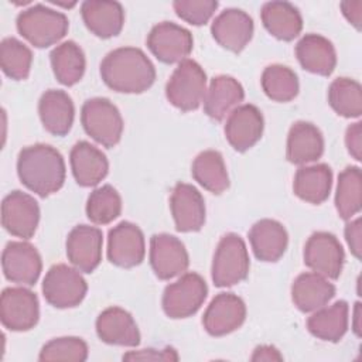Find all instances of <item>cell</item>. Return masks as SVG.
I'll list each match as a JSON object with an SVG mask.
<instances>
[{
  "label": "cell",
  "instance_id": "1",
  "mask_svg": "<svg viewBox=\"0 0 362 362\" xmlns=\"http://www.w3.org/2000/svg\"><path fill=\"white\" fill-rule=\"evenodd\" d=\"M100 76L120 93H143L156 81V68L150 58L136 47H120L100 62Z\"/></svg>",
  "mask_w": 362,
  "mask_h": 362
},
{
  "label": "cell",
  "instance_id": "2",
  "mask_svg": "<svg viewBox=\"0 0 362 362\" xmlns=\"http://www.w3.org/2000/svg\"><path fill=\"white\" fill-rule=\"evenodd\" d=\"M17 174L25 188L45 198L62 188L65 161L52 146L37 143L24 147L18 153Z\"/></svg>",
  "mask_w": 362,
  "mask_h": 362
},
{
  "label": "cell",
  "instance_id": "3",
  "mask_svg": "<svg viewBox=\"0 0 362 362\" xmlns=\"http://www.w3.org/2000/svg\"><path fill=\"white\" fill-rule=\"evenodd\" d=\"M23 38L37 48H47L61 41L69 28L68 17L44 4H35L23 10L16 20Z\"/></svg>",
  "mask_w": 362,
  "mask_h": 362
},
{
  "label": "cell",
  "instance_id": "4",
  "mask_svg": "<svg viewBox=\"0 0 362 362\" xmlns=\"http://www.w3.org/2000/svg\"><path fill=\"white\" fill-rule=\"evenodd\" d=\"M206 93V74L194 59H184L174 69L165 85L168 102L182 112L201 106Z\"/></svg>",
  "mask_w": 362,
  "mask_h": 362
},
{
  "label": "cell",
  "instance_id": "5",
  "mask_svg": "<svg viewBox=\"0 0 362 362\" xmlns=\"http://www.w3.org/2000/svg\"><path fill=\"white\" fill-rule=\"evenodd\" d=\"M250 260L245 240L236 233H226L219 240L212 260V281L216 287H230L249 274Z\"/></svg>",
  "mask_w": 362,
  "mask_h": 362
},
{
  "label": "cell",
  "instance_id": "6",
  "mask_svg": "<svg viewBox=\"0 0 362 362\" xmlns=\"http://www.w3.org/2000/svg\"><path fill=\"white\" fill-rule=\"evenodd\" d=\"M81 123L86 134L103 147L110 148L122 139V115L106 98L88 99L81 109Z\"/></svg>",
  "mask_w": 362,
  "mask_h": 362
},
{
  "label": "cell",
  "instance_id": "7",
  "mask_svg": "<svg viewBox=\"0 0 362 362\" xmlns=\"http://www.w3.org/2000/svg\"><path fill=\"white\" fill-rule=\"evenodd\" d=\"M88 291L81 272L59 263L48 269L42 280V294L48 304L57 308H72L82 303Z\"/></svg>",
  "mask_w": 362,
  "mask_h": 362
},
{
  "label": "cell",
  "instance_id": "8",
  "mask_svg": "<svg viewBox=\"0 0 362 362\" xmlns=\"http://www.w3.org/2000/svg\"><path fill=\"white\" fill-rule=\"evenodd\" d=\"M206 294L208 286L198 273H184L177 281L164 288L163 310L174 320L191 317L201 308Z\"/></svg>",
  "mask_w": 362,
  "mask_h": 362
},
{
  "label": "cell",
  "instance_id": "9",
  "mask_svg": "<svg viewBox=\"0 0 362 362\" xmlns=\"http://www.w3.org/2000/svg\"><path fill=\"white\" fill-rule=\"evenodd\" d=\"M40 318V303L25 287H7L0 297V320L4 328L16 332L34 328Z\"/></svg>",
  "mask_w": 362,
  "mask_h": 362
},
{
  "label": "cell",
  "instance_id": "10",
  "mask_svg": "<svg viewBox=\"0 0 362 362\" xmlns=\"http://www.w3.org/2000/svg\"><path fill=\"white\" fill-rule=\"evenodd\" d=\"M147 47L151 54L164 64L182 62L194 47L192 34L171 21L156 24L147 35Z\"/></svg>",
  "mask_w": 362,
  "mask_h": 362
},
{
  "label": "cell",
  "instance_id": "11",
  "mask_svg": "<svg viewBox=\"0 0 362 362\" xmlns=\"http://www.w3.org/2000/svg\"><path fill=\"white\" fill-rule=\"evenodd\" d=\"M345 262L342 245L335 235L324 230L314 232L304 246V263L313 272L337 280Z\"/></svg>",
  "mask_w": 362,
  "mask_h": 362
},
{
  "label": "cell",
  "instance_id": "12",
  "mask_svg": "<svg viewBox=\"0 0 362 362\" xmlns=\"http://www.w3.org/2000/svg\"><path fill=\"white\" fill-rule=\"evenodd\" d=\"M40 222L38 202L27 192L11 191L1 202V225L13 236L30 239Z\"/></svg>",
  "mask_w": 362,
  "mask_h": 362
},
{
  "label": "cell",
  "instance_id": "13",
  "mask_svg": "<svg viewBox=\"0 0 362 362\" xmlns=\"http://www.w3.org/2000/svg\"><path fill=\"white\" fill-rule=\"evenodd\" d=\"M146 242L141 229L127 221L113 226L107 235V259L119 267L130 269L144 260Z\"/></svg>",
  "mask_w": 362,
  "mask_h": 362
},
{
  "label": "cell",
  "instance_id": "14",
  "mask_svg": "<svg viewBox=\"0 0 362 362\" xmlns=\"http://www.w3.org/2000/svg\"><path fill=\"white\" fill-rule=\"evenodd\" d=\"M246 320V304L233 293L216 294L206 307L202 324L212 337H223L236 331Z\"/></svg>",
  "mask_w": 362,
  "mask_h": 362
},
{
  "label": "cell",
  "instance_id": "15",
  "mask_svg": "<svg viewBox=\"0 0 362 362\" xmlns=\"http://www.w3.org/2000/svg\"><path fill=\"white\" fill-rule=\"evenodd\" d=\"M150 264L160 280H170L188 269V252L178 238L156 233L150 239Z\"/></svg>",
  "mask_w": 362,
  "mask_h": 362
},
{
  "label": "cell",
  "instance_id": "16",
  "mask_svg": "<svg viewBox=\"0 0 362 362\" xmlns=\"http://www.w3.org/2000/svg\"><path fill=\"white\" fill-rule=\"evenodd\" d=\"M1 267L7 280L21 286H34L42 270V260L28 242H8L1 255Z\"/></svg>",
  "mask_w": 362,
  "mask_h": 362
},
{
  "label": "cell",
  "instance_id": "17",
  "mask_svg": "<svg viewBox=\"0 0 362 362\" xmlns=\"http://www.w3.org/2000/svg\"><path fill=\"white\" fill-rule=\"evenodd\" d=\"M264 120L262 112L250 103L235 107L225 123V137L236 151H246L253 147L263 134Z\"/></svg>",
  "mask_w": 362,
  "mask_h": 362
},
{
  "label": "cell",
  "instance_id": "18",
  "mask_svg": "<svg viewBox=\"0 0 362 362\" xmlns=\"http://www.w3.org/2000/svg\"><path fill=\"white\" fill-rule=\"evenodd\" d=\"M103 235L96 226L78 225L66 238V256L82 273H92L102 260Z\"/></svg>",
  "mask_w": 362,
  "mask_h": 362
},
{
  "label": "cell",
  "instance_id": "19",
  "mask_svg": "<svg viewBox=\"0 0 362 362\" xmlns=\"http://www.w3.org/2000/svg\"><path fill=\"white\" fill-rule=\"evenodd\" d=\"M253 20L240 8H226L221 11L211 25L214 40L232 52H240L253 37Z\"/></svg>",
  "mask_w": 362,
  "mask_h": 362
},
{
  "label": "cell",
  "instance_id": "20",
  "mask_svg": "<svg viewBox=\"0 0 362 362\" xmlns=\"http://www.w3.org/2000/svg\"><path fill=\"white\" fill-rule=\"evenodd\" d=\"M170 208L178 232H198L205 223V201L191 184L178 182L173 188Z\"/></svg>",
  "mask_w": 362,
  "mask_h": 362
},
{
  "label": "cell",
  "instance_id": "21",
  "mask_svg": "<svg viewBox=\"0 0 362 362\" xmlns=\"http://www.w3.org/2000/svg\"><path fill=\"white\" fill-rule=\"evenodd\" d=\"M96 334L105 344L137 346L140 331L130 313L120 307H109L96 318Z\"/></svg>",
  "mask_w": 362,
  "mask_h": 362
},
{
  "label": "cell",
  "instance_id": "22",
  "mask_svg": "<svg viewBox=\"0 0 362 362\" xmlns=\"http://www.w3.org/2000/svg\"><path fill=\"white\" fill-rule=\"evenodd\" d=\"M86 28L99 38L116 37L124 24V10L119 1L86 0L81 4Z\"/></svg>",
  "mask_w": 362,
  "mask_h": 362
},
{
  "label": "cell",
  "instance_id": "23",
  "mask_svg": "<svg viewBox=\"0 0 362 362\" xmlns=\"http://www.w3.org/2000/svg\"><path fill=\"white\" fill-rule=\"evenodd\" d=\"M324 153V137L310 122H296L287 136L286 157L291 164L304 165L317 161Z\"/></svg>",
  "mask_w": 362,
  "mask_h": 362
},
{
  "label": "cell",
  "instance_id": "24",
  "mask_svg": "<svg viewBox=\"0 0 362 362\" xmlns=\"http://www.w3.org/2000/svg\"><path fill=\"white\" fill-rule=\"evenodd\" d=\"M38 115L48 133L54 136H65L74 124V102L64 90H45L38 102Z\"/></svg>",
  "mask_w": 362,
  "mask_h": 362
},
{
  "label": "cell",
  "instance_id": "25",
  "mask_svg": "<svg viewBox=\"0 0 362 362\" xmlns=\"http://www.w3.org/2000/svg\"><path fill=\"white\" fill-rule=\"evenodd\" d=\"M296 57L303 69L329 76L337 65V52L332 42L320 34H305L296 45Z\"/></svg>",
  "mask_w": 362,
  "mask_h": 362
},
{
  "label": "cell",
  "instance_id": "26",
  "mask_svg": "<svg viewBox=\"0 0 362 362\" xmlns=\"http://www.w3.org/2000/svg\"><path fill=\"white\" fill-rule=\"evenodd\" d=\"M71 168L75 181L81 187L98 185L109 171L106 156L89 141H78L69 154Z\"/></svg>",
  "mask_w": 362,
  "mask_h": 362
},
{
  "label": "cell",
  "instance_id": "27",
  "mask_svg": "<svg viewBox=\"0 0 362 362\" xmlns=\"http://www.w3.org/2000/svg\"><path fill=\"white\" fill-rule=\"evenodd\" d=\"M245 98V90L242 83L229 75H218L211 79L209 88L206 89L204 98L205 113L221 122L229 115Z\"/></svg>",
  "mask_w": 362,
  "mask_h": 362
},
{
  "label": "cell",
  "instance_id": "28",
  "mask_svg": "<svg viewBox=\"0 0 362 362\" xmlns=\"http://www.w3.org/2000/svg\"><path fill=\"white\" fill-rule=\"evenodd\" d=\"M249 242L255 256L262 262H277L286 252L288 235L274 219H260L249 230Z\"/></svg>",
  "mask_w": 362,
  "mask_h": 362
},
{
  "label": "cell",
  "instance_id": "29",
  "mask_svg": "<svg viewBox=\"0 0 362 362\" xmlns=\"http://www.w3.org/2000/svg\"><path fill=\"white\" fill-rule=\"evenodd\" d=\"M334 296L335 286L315 272L301 273L291 284V300L303 313H311L324 307Z\"/></svg>",
  "mask_w": 362,
  "mask_h": 362
},
{
  "label": "cell",
  "instance_id": "30",
  "mask_svg": "<svg viewBox=\"0 0 362 362\" xmlns=\"http://www.w3.org/2000/svg\"><path fill=\"white\" fill-rule=\"evenodd\" d=\"M260 18L264 28L277 40L291 41L303 30V18L296 6L288 1H267L263 4Z\"/></svg>",
  "mask_w": 362,
  "mask_h": 362
},
{
  "label": "cell",
  "instance_id": "31",
  "mask_svg": "<svg viewBox=\"0 0 362 362\" xmlns=\"http://www.w3.org/2000/svg\"><path fill=\"white\" fill-rule=\"evenodd\" d=\"M332 188V170L328 164L303 165L293 181L294 194L310 204H322Z\"/></svg>",
  "mask_w": 362,
  "mask_h": 362
},
{
  "label": "cell",
  "instance_id": "32",
  "mask_svg": "<svg viewBox=\"0 0 362 362\" xmlns=\"http://www.w3.org/2000/svg\"><path fill=\"white\" fill-rule=\"evenodd\" d=\"M348 303L345 300L335 301L329 307L324 305L315 310L307 320V328L314 337L322 341L338 342L348 331Z\"/></svg>",
  "mask_w": 362,
  "mask_h": 362
},
{
  "label": "cell",
  "instance_id": "33",
  "mask_svg": "<svg viewBox=\"0 0 362 362\" xmlns=\"http://www.w3.org/2000/svg\"><path fill=\"white\" fill-rule=\"evenodd\" d=\"M194 180L212 194H222L229 188V175L223 157L216 150L201 151L192 161Z\"/></svg>",
  "mask_w": 362,
  "mask_h": 362
},
{
  "label": "cell",
  "instance_id": "34",
  "mask_svg": "<svg viewBox=\"0 0 362 362\" xmlns=\"http://www.w3.org/2000/svg\"><path fill=\"white\" fill-rule=\"evenodd\" d=\"M51 66L55 78L65 86L78 83L85 72L86 61L82 48L74 41H65L57 45L51 54Z\"/></svg>",
  "mask_w": 362,
  "mask_h": 362
},
{
  "label": "cell",
  "instance_id": "35",
  "mask_svg": "<svg viewBox=\"0 0 362 362\" xmlns=\"http://www.w3.org/2000/svg\"><path fill=\"white\" fill-rule=\"evenodd\" d=\"M335 208L338 215L348 221L362 208V175L361 168L356 165L346 167L338 175L337 192H335Z\"/></svg>",
  "mask_w": 362,
  "mask_h": 362
},
{
  "label": "cell",
  "instance_id": "36",
  "mask_svg": "<svg viewBox=\"0 0 362 362\" xmlns=\"http://www.w3.org/2000/svg\"><path fill=\"white\" fill-rule=\"evenodd\" d=\"M262 89L266 96L274 102H290L298 93V79L296 72L280 64L264 68L262 74Z\"/></svg>",
  "mask_w": 362,
  "mask_h": 362
},
{
  "label": "cell",
  "instance_id": "37",
  "mask_svg": "<svg viewBox=\"0 0 362 362\" xmlns=\"http://www.w3.org/2000/svg\"><path fill=\"white\" fill-rule=\"evenodd\" d=\"M328 103L342 117H359L362 113V88L351 78H337L328 88Z\"/></svg>",
  "mask_w": 362,
  "mask_h": 362
},
{
  "label": "cell",
  "instance_id": "38",
  "mask_svg": "<svg viewBox=\"0 0 362 362\" xmlns=\"http://www.w3.org/2000/svg\"><path fill=\"white\" fill-rule=\"evenodd\" d=\"M122 214L120 194L112 185H102L90 192L86 202V216L95 225H107Z\"/></svg>",
  "mask_w": 362,
  "mask_h": 362
},
{
  "label": "cell",
  "instance_id": "39",
  "mask_svg": "<svg viewBox=\"0 0 362 362\" xmlns=\"http://www.w3.org/2000/svg\"><path fill=\"white\" fill-rule=\"evenodd\" d=\"M33 62L31 49L14 37H7L0 44V66L3 72L14 79L23 81L30 75Z\"/></svg>",
  "mask_w": 362,
  "mask_h": 362
},
{
  "label": "cell",
  "instance_id": "40",
  "mask_svg": "<svg viewBox=\"0 0 362 362\" xmlns=\"http://www.w3.org/2000/svg\"><path fill=\"white\" fill-rule=\"evenodd\" d=\"M40 361H76L88 359V345L78 337H61L47 342L38 355Z\"/></svg>",
  "mask_w": 362,
  "mask_h": 362
},
{
  "label": "cell",
  "instance_id": "41",
  "mask_svg": "<svg viewBox=\"0 0 362 362\" xmlns=\"http://www.w3.org/2000/svg\"><path fill=\"white\" fill-rule=\"evenodd\" d=\"M175 14L192 24V25H204L214 16L218 8L216 0H175L173 3Z\"/></svg>",
  "mask_w": 362,
  "mask_h": 362
},
{
  "label": "cell",
  "instance_id": "42",
  "mask_svg": "<svg viewBox=\"0 0 362 362\" xmlns=\"http://www.w3.org/2000/svg\"><path fill=\"white\" fill-rule=\"evenodd\" d=\"M123 361H178V354L174 348H147L139 351H130L123 355Z\"/></svg>",
  "mask_w": 362,
  "mask_h": 362
},
{
  "label": "cell",
  "instance_id": "43",
  "mask_svg": "<svg viewBox=\"0 0 362 362\" xmlns=\"http://www.w3.org/2000/svg\"><path fill=\"white\" fill-rule=\"evenodd\" d=\"M345 239L349 246L351 253L356 257L361 259L362 253V221L361 218H356L355 221H351L345 225Z\"/></svg>",
  "mask_w": 362,
  "mask_h": 362
},
{
  "label": "cell",
  "instance_id": "44",
  "mask_svg": "<svg viewBox=\"0 0 362 362\" xmlns=\"http://www.w3.org/2000/svg\"><path fill=\"white\" fill-rule=\"evenodd\" d=\"M345 146L348 148V153L356 160H362V123L355 122L351 126H348L345 132Z\"/></svg>",
  "mask_w": 362,
  "mask_h": 362
},
{
  "label": "cell",
  "instance_id": "45",
  "mask_svg": "<svg viewBox=\"0 0 362 362\" xmlns=\"http://www.w3.org/2000/svg\"><path fill=\"white\" fill-rule=\"evenodd\" d=\"M344 17L356 28L361 30L362 23V1H341L339 4Z\"/></svg>",
  "mask_w": 362,
  "mask_h": 362
},
{
  "label": "cell",
  "instance_id": "46",
  "mask_svg": "<svg viewBox=\"0 0 362 362\" xmlns=\"http://www.w3.org/2000/svg\"><path fill=\"white\" fill-rule=\"evenodd\" d=\"M252 361H283V355L273 345H260L253 351Z\"/></svg>",
  "mask_w": 362,
  "mask_h": 362
},
{
  "label": "cell",
  "instance_id": "47",
  "mask_svg": "<svg viewBox=\"0 0 362 362\" xmlns=\"http://www.w3.org/2000/svg\"><path fill=\"white\" fill-rule=\"evenodd\" d=\"M361 303L358 301L355 304V310H354V322H352V329L354 332L359 337L361 335Z\"/></svg>",
  "mask_w": 362,
  "mask_h": 362
}]
</instances>
